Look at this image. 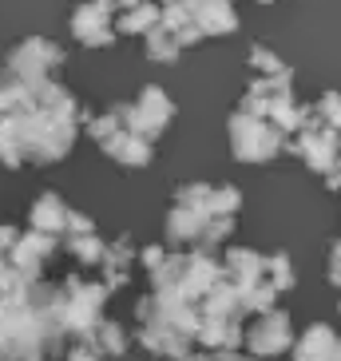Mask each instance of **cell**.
<instances>
[{
    "label": "cell",
    "instance_id": "1",
    "mask_svg": "<svg viewBox=\"0 0 341 361\" xmlns=\"http://www.w3.org/2000/svg\"><path fill=\"white\" fill-rule=\"evenodd\" d=\"M230 135H235V155L238 159H270L278 151V143H282V128H274V123H266L262 116H250V111H242L238 107V116L230 119Z\"/></svg>",
    "mask_w": 341,
    "mask_h": 361
},
{
    "label": "cell",
    "instance_id": "2",
    "mask_svg": "<svg viewBox=\"0 0 341 361\" xmlns=\"http://www.w3.org/2000/svg\"><path fill=\"white\" fill-rule=\"evenodd\" d=\"M72 32L75 40L92 44V48H99V44H111L116 40V16L104 8V4H87V8H75L72 16Z\"/></svg>",
    "mask_w": 341,
    "mask_h": 361
},
{
    "label": "cell",
    "instance_id": "3",
    "mask_svg": "<svg viewBox=\"0 0 341 361\" xmlns=\"http://www.w3.org/2000/svg\"><path fill=\"white\" fill-rule=\"evenodd\" d=\"M314 111H318V119L326 128H341V92H326Z\"/></svg>",
    "mask_w": 341,
    "mask_h": 361
}]
</instances>
